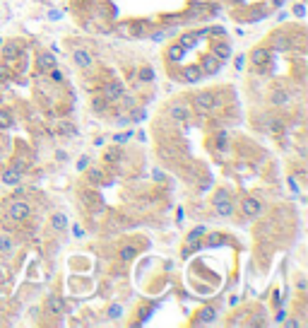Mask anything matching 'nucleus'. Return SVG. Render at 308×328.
<instances>
[{
    "label": "nucleus",
    "mask_w": 308,
    "mask_h": 328,
    "mask_svg": "<svg viewBox=\"0 0 308 328\" xmlns=\"http://www.w3.org/2000/svg\"><path fill=\"white\" fill-rule=\"evenodd\" d=\"M2 56H5V58H15V56H17V49H15V46H7V49L2 51Z\"/></svg>",
    "instance_id": "obj_21"
},
{
    "label": "nucleus",
    "mask_w": 308,
    "mask_h": 328,
    "mask_svg": "<svg viewBox=\"0 0 308 328\" xmlns=\"http://www.w3.org/2000/svg\"><path fill=\"white\" fill-rule=\"evenodd\" d=\"M46 309H48L51 314H60V311H63V304H60V299H58V297H48Z\"/></svg>",
    "instance_id": "obj_13"
},
{
    "label": "nucleus",
    "mask_w": 308,
    "mask_h": 328,
    "mask_svg": "<svg viewBox=\"0 0 308 328\" xmlns=\"http://www.w3.org/2000/svg\"><path fill=\"white\" fill-rule=\"evenodd\" d=\"M0 251H2V253L12 251V241H10L7 237H0Z\"/></svg>",
    "instance_id": "obj_17"
},
{
    "label": "nucleus",
    "mask_w": 308,
    "mask_h": 328,
    "mask_svg": "<svg viewBox=\"0 0 308 328\" xmlns=\"http://www.w3.org/2000/svg\"><path fill=\"white\" fill-rule=\"evenodd\" d=\"M212 51H214V58L222 60V63H224L226 58H231V46H229V44H217Z\"/></svg>",
    "instance_id": "obj_9"
},
{
    "label": "nucleus",
    "mask_w": 308,
    "mask_h": 328,
    "mask_svg": "<svg viewBox=\"0 0 308 328\" xmlns=\"http://www.w3.org/2000/svg\"><path fill=\"white\" fill-rule=\"evenodd\" d=\"M241 208H243V215H246V217H255V215H260L262 203H260V201H255V198H246Z\"/></svg>",
    "instance_id": "obj_3"
},
{
    "label": "nucleus",
    "mask_w": 308,
    "mask_h": 328,
    "mask_svg": "<svg viewBox=\"0 0 308 328\" xmlns=\"http://www.w3.org/2000/svg\"><path fill=\"white\" fill-rule=\"evenodd\" d=\"M48 73H51V80H53V82H58V85H60V82H65V75H63V73L58 70L56 65H53V68H51Z\"/></svg>",
    "instance_id": "obj_15"
},
{
    "label": "nucleus",
    "mask_w": 308,
    "mask_h": 328,
    "mask_svg": "<svg viewBox=\"0 0 308 328\" xmlns=\"http://www.w3.org/2000/svg\"><path fill=\"white\" fill-rule=\"evenodd\" d=\"M214 205H217V215H231V212H234V203H231V201H229V198H224V201H219V203H214Z\"/></svg>",
    "instance_id": "obj_12"
},
{
    "label": "nucleus",
    "mask_w": 308,
    "mask_h": 328,
    "mask_svg": "<svg viewBox=\"0 0 308 328\" xmlns=\"http://www.w3.org/2000/svg\"><path fill=\"white\" fill-rule=\"evenodd\" d=\"M36 63H39V68H41V70H51V68L56 65V58H53L51 53H39Z\"/></svg>",
    "instance_id": "obj_11"
},
{
    "label": "nucleus",
    "mask_w": 308,
    "mask_h": 328,
    "mask_svg": "<svg viewBox=\"0 0 308 328\" xmlns=\"http://www.w3.org/2000/svg\"><path fill=\"white\" fill-rule=\"evenodd\" d=\"M20 174H22V172H17L15 167H12V169H5L2 177H0V181L7 183V186H15V183H20Z\"/></svg>",
    "instance_id": "obj_7"
},
{
    "label": "nucleus",
    "mask_w": 308,
    "mask_h": 328,
    "mask_svg": "<svg viewBox=\"0 0 308 328\" xmlns=\"http://www.w3.org/2000/svg\"><path fill=\"white\" fill-rule=\"evenodd\" d=\"M270 60V51L267 49H255L251 53V65H265Z\"/></svg>",
    "instance_id": "obj_6"
},
{
    "label": "nucleus",
    "mask_w": 308,
    "mask_h": 328,
    "mask_svg": "<svg viewBox=\"0 0 308 328\" xmlns=\"http://www.w3.org/2000/svg\"><path fill=\"white\" fill-rule=\"evenodd\" d=\"M53 227L56 229H65V215H56L53 217Z\"/></svg>",
    "instance_id": "obj_18"
},
{
    "label": "nucleus",
    "mask_w": 308,
    "mask_h": 328,
    "mask_svg": "<svg viewBox=\"0 0 308 328\" xmlns=\"http://www.w3.org/2000/svg\"><path fill=\"white\" fill-rule=\"evenodd\" d=\"M200 77H202V70H200V68H195V65L183 70V82H197Z\"/></svg>",
    "instance_id": "obj_10"
},
{
    "label": "nucleus",
    "mask_w": 308,
    "mask_h": 328,
    "mask_svg": "<svg viewBox=\"0 0 308 328\" xmlns=\"http://www.w3.org/2000/svg\"><path fill=\"white\" fill-rule=\"evenodd\" d=\"M152 77H154V73H152L149 68H142V70H140V80H144V82H149Z\"/></svg>",
    "instance_id": "obj_19"
},
{
    "label": "nucleus",
    "mask_w": 308,
    "mask_h": 328,
    "mask_svg": "<svg viewBox=\"0 0 308 328\" xmlns=\"http://www.w3.org/2000/svg\"><path fill=\"white\" fill-rule=\"evenodd\" d=\"M29 215H31V208H29L24 201H15V203L10 205V212H7L10 220H27Z\"/></svg>",
    "instance_id": "obj_1"
},
{
    "label": "nucleus",
    "mask_w": 308,
    "mask_h": 328,
    "mask_svg": "<svg viewBox=\"0 0 308 328\" xmlns=\"http://www.w3.org/2000/svg\"><path fill=\"white\" fill-rule=\"evenodd\" d=\"M130 258H135V249H133V246H125V249L120 251V261H130Z\"/></svg>",
    "instance_id": "obj_16"
},
{
    "label": "nucleus",
    "mask_w": 308,
    "mask_h": 328,
    "mask_svg": "<svg viewBox=\"0 0 308 328\" xmlns=\"http://www.w3.org/2000/svg\"><path fill=\"white\" fill-rule=\"evenodd\" d=\"M104 94H106L109 101H118V99L123 97V85H120V82H111V85H106Z\"/></svg>",
    "instance_id": "obj_5"
},
{
    "label": "nucleus",
    "mask_w": 308,
    "mask_h": 328,
    "mask_svg": "<svg viewBox=\"0 0 308 328\" xmlns=\"http://www.w3.org/2000/svg\"><path fill=\"white\" fill-rule=\"evenodd\" d=\"M72 60H75L80 68H89V65H92V56H89L87 51H82V49H77V51L72 53Z\"/></svg>",
    "instance_id": "obj_8"
},
{
    "label": "nucleus",
    "mask_w": 308,
    "mask_h": 328,
    "mask_svg": "<svg viewBox=\"0 0 308 328\" xmlns=\"http://www.w3.org/2000/svg\"><path fill=\"white\" fill-rule=\"evenodd\" d=\"M168 116L173 121H186L190 116V109H188L186 104H173V106L168 109Z\"/></svg>",
    "instance_id": "obj_4"
},
{
    "label": "nucleus",
    "mask_w": 308,
    "mask_h": 328,
    "mask_svg": "<svg viewBox=\"0 0 308 328\" xmlns=\"http://www.w3.org/2000/svg\"><path fill=\"white\" fill-rule=\"evenodd\" d=\"M193 101L197 104V109L200 111H210L214 104H212V94L210 92H197L195 97H193Z\"/></svg>",
    "instance_id": "obj_2"
},
{
    "label": "nucleus",
    "mask_w": 308,
    "mask_h": 328,
    "mask_svg": "<svg viewBox=\"0 0 308 328\" xmlns=\"http://www.w3.org/2000/svg\"><path fill=\"white\" fill-rule=\"evenodd\" d=\"M87 162H89V159H80V162H77V167H80V169H87Z\"/></svg>",
    "instance_id": "obj_22"
},
{
    "label": "nucleus",
    "mask_w": 308,
    "mask_h": 328,
    "mask_svg": "<svg viewBox=\"0 0 308 328\" xmlns=\"http://www.w3.org/2000/svg\"><path fill=\"white\" fill-rule=\"evenodd\" d=\"M7 126H12V116L7 109H0V128H7Z\"/></svg>",
    "instance_id": "obj_14"
},
{
    "label": "nucleus",
    "mask_w": 308,
    "mask_h": 328,
    "mask_svg": "<svg viewBox=\"0 0 308 328\" xmlns=\"http://www.w3.org/2000/svg\"><path fill=\"white\" fill-rule=\"evenodd\" d=\"M286 99H289V97H286L284 92H275V94H272V101H275V104H284Z\"/></svg>",
    "instance_id": "obj_20"
}]
</instances>
